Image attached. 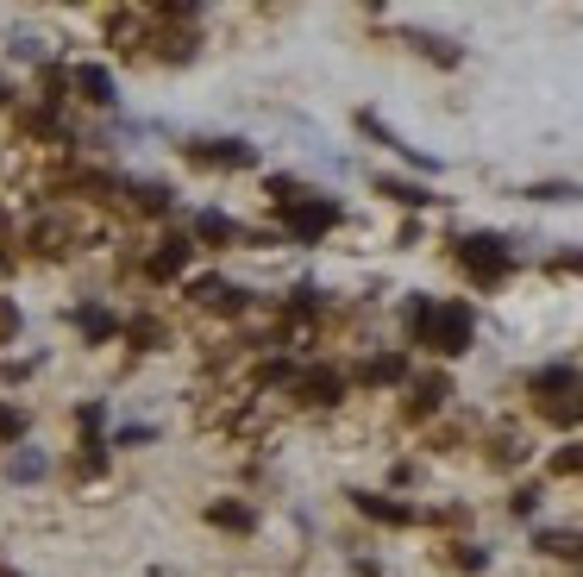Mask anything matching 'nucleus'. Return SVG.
I'll return each mask as SVG.
<instances>
[{"mask_svg":"<svg viewBox=\"0 0 583 577\" xmlns=\"http://www.w3.org/2000/svg\"><path fill=\"white\" fill-rule=\"evenodd\" d=\"M408 327H414L421 345L458 358L464 345H471V308H464V302H439V308L433 302H408Z\"/></svg>","mask_w":583,"mask_h":577,"instance_id":"1","label":"nucleus"},{"mask_svg":"<svg viewBox=\"0 0 583 577\" xmlns=\"http://www.w3.org/2000/svg\"><path fill=\"white\" fill-rule=\"evenodd\" d=\"M458 264L477 276V283H496V276L508 270V245L496 233H471V239H458Z\"/></svg>","mask_w":583,"mask_h":577,"instance_id":"2","label":"nucleus"},{"mask_svg":"<svg viewBox=\"0 0 583 577\" xmlns=\"http://www.w3.org/2000/svg\"><path fill=\"white\" fill-rule=\"evenodd\" d=\"M333 220H339V207H333V201H320V195L289 201V233H295V239H320V233H333Z\"/></svg>","mask_w":583,"mask_h":577,"instance_id":"3","label":"nucleus"},{"mask_svg":"<svg viewBox=\"0 0 583 577\" xmlns=\"http://www.w3.org/2000/svg\"><path fill=\"white\" fill-rule=\"evenodd\" d=\"M189 157H201V164H226V170H239V164H251V145H239V138H220V145H189Z\"/></svg>","mask_w":583,"mask_h":577,"instance_id":"4","label":"nucleus"},{"mask_svg":"<svg viewBox=\"0 0 583 577\" xmlns=\"http://www.w3.org/2000/svg\"><path fill=\"white\" fill-rule=\"evenodd\" d=\"M76 88H82V95L95 101V107H113V76H107V69L82 63V69H76Z\"/></svg>","mask_w":583,"mask_h":577,"instance_id":"5","label":"nucleus"},{"mask_svg":"<svg viewBox=\"0 0 583 577\" xmlns=\"http://www.w3.org/2000/svg\"><path fill=\"white\" fill-rule=\"evenodd\" d=\"M301 389H308V402H339V371H308V377H301Z\"/></svg>","mask_w":583,"mask_h":577,"instance_id":"6","label":"nucleus"},{"mask_svg":"<svg viewBox=\"0 0 583 577\" xmlns=\"http://www.w3.org/2000/svg\"><path fill=\"white\" fill-rule=\"evenodd\" d=\"M189 251H195V245H182V239H170V245H163L157 258H151V276H176L182 264H189Z\"/></svg>","mask_w":583,"mask_h":577,"instance_id":"7","label":"nucleus"},{"mask_svg":"<svg viewBox=\"0 0 583 577\" xmlns=\"http://www.w3.org/2000/svg\"><path fill=\"white\" fill-rule=\"evenodd\" d=\"M446 396H452V389H446V377H427L421 389H414V402H408V408H414V414H433Z\"/></svg>","mask_w":583,"mask_h":577,"instance_id":"8","label":"nucleus"},{"mask_svg":"<svg viewBox=\"0 0 583 577\" xmlns=\"http://www.w3.org/2000/svg\"><path fill=\"white\" fill-rule=\"evenodd\" d=\"M408 364L402 358H377V364H364V383H402Z\"/></svg>","mask_w":583,"mask_h":577,"instance_id":"9","label":"nucleus"},{"mask_svg":"<svg viewBox=\"0 0 583 577\" xmlns=\"http://www.w3.org/2000/svg\"><path fill=\"white\" fill-rule=\"evenodd\" d=\"M546 552H558V559H583V534H540Z\"/></svg>","mask_w":583,"mask_h":577,"instance_id":"10","label":"nucleus"},{"mask_svg":"<svg viewBox=\"0 0 583 577\" xmlns=\"http://www.w3.org/2000/svg\"><path fill=\"white\" fill-rule=\"evenodd\" d=\"M358 509H364V515H377V521H408L402 502H383V496H358Z\"/></svg>","mask_w":583,"mask_h":577,"instance_id":"11","label":"nucleus"},{"mask_svg":"<svg viewBox=\"0 0 583 577\" xmlns=\"http://www.w3.org/2000/svg\"><path fill=\"white\" fill-rule=\"evenodd\" d=\"M82 333H88V339H107V333H113V314H107V308H88V314H82Z\"/></svg>","mask_w":583,"mask_h":577,"instance_id":"12","label":"nucleus"},{"mask_svg":"<svg viewBox=\"0 0 583 577\" xmlns=\"http://www.w3.org/2000/svg\"><path fill=\"white\" fill-rule=\"evenodd\" d=\"M138 207H151V214H163V207H170V189H163V182H145V189H138Z\"/></svg>","mask_w":583,"mask_h":577,"instance_id":"13","label":"nucleus"},{"mask_svg":"<svg viewBox=\"0 0 583 577\" xmlns=\"http://www.w3.org/2000/svg\"><path fill=\"white\" fill-rule=\"evenodd\" d=\"M383 195H395V201H408V207H421V201H427V189H414V182H383Z\"/></svg>","mask_w":583,"mask_h":577,"instance_id":"14","label":"nucleus"},{"mask_svg":"<svg viewBox=\"0 0 583 577\" xmlns=\"http://www.w3.org/2000/svg\"><path fill=\"white\" fill-rule=\"evenodd\" d=\"M19 433H26V414H19V408H0V440H19Z\"/></svg>","mask_w":583,"mask_h":577,"instance_id":"15","label":"nucleus"},{"mask_svg":"<svg viewBox=\"0 0 583 577\" xmlns=\"http://www.w3.org/2000/svg\"><path fill=\"white\" fill-rule=\"evenodd\" d=\"M195 233H201V239H226V233H232V226H226L220 214H201V220H195Z\"/></svg>","mask_w":583,"mask_h":577,"instance_id":"16","label":"nucleus"},{"mask_svg":"<svg viewBox=\"0 0 583 577\" xmlns=\"http://www.w3.org/2000/svg\"><path fill=\"white\" fill-rule=\"evenodd\" d=\"M7 471H13V477H38V471H44V458H38V452H19Z\"/></svg>","mask_w":583,"mask_h":577,"instance_id":"17","label":"nucleus"},{"mask_svg":"<svg viewBox=\"0 0 583 577\" xmlns=\"http://www.w3.org/2000/svg\"><path fill=\"white\" fill-rule=\"evenodd\" d=\"M13 333H19V308L0 302V339H13Z\"/></svg>","mask_w":583,"mask_h":577,"instance_id":"18","label":"nucleus"},{"mask_svg":"<svg viewBox=\"0 0 583 577\" xmlns=\"http://www.w3.org/2000/svg\"><path fill=\"white\" fill-rule=\"evenodd\" d=\"M552 471H583V446H571V452H558V458H552Z\"/></svg>","mask_w":583,"mask_h":577,"instance_id":"19","label":"nucleus"},{"mask_svg":"<svg viewBox=\"0 0 583 577\" xmlns=\"http://www.w3.org/2000/svg\"><path fill=\"white\" fill-rule=\"evenodd\" d=\"M214 521H220V527H251V515H245V509H214Z\"/></svg>","mask_w":583,"mask_h":577,"instance_id":"20","label":"nucleus"},{"mask_svg":"<svg viewBox=\"0 0 583 577\" xmlns=\"http://www.w3.org/2000/svg\"><path fill=\"white\" fill-rule=\"evenodd\" d=\"M0 101H7V88H0Z\"/></svg>","mask_w":583,"mask_h":577,"instance_id":"21","label":"nucleus"}]
</instances>
